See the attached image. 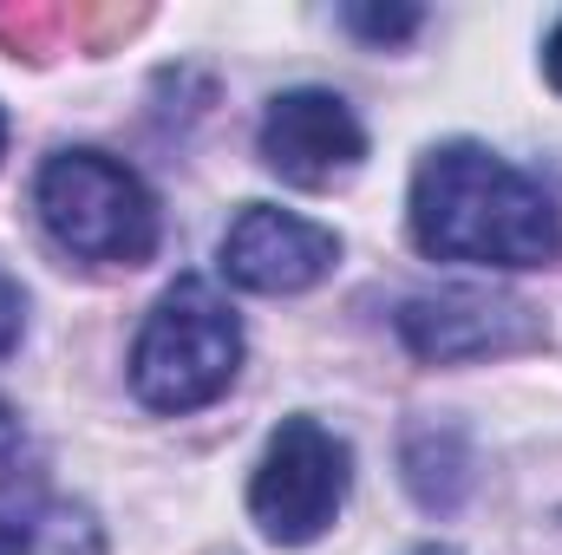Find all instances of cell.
<instances>
[{
	"label": "cell",
	"mask_w": 562,
	"mask_h": 555,
	"mask_svg": "<svg viewBox=\"0 0 562 555\" xmlns=\"http://www.w3.org/2000/svg\"><path fill=\"white\" fill-rule=\"evenodd\" d=\"M413 242L431 262L550 269L562 256L557 196L491 144H431L413 170Z\"/></svg>",
	"instance_id": "obj_1"
},
{
	"label": "cell",
	"mask_w": 562,
	"mask_h": 555,
	"mask_svg": "<svg viewBox=\"0 0 562 555\" xmlns=\"http://www.w3.org/2000/svg\"><path fill=\"white\" fill-rule=\"evenodd\" d=\"M33 209L66 256L99 269H144L164 236L150 183L112 150H53L33 177Z\"/></svg>",
	"instance_id": "obj_2"
},
{
	"label": "cell",
	"mask_w": 562,
	"mask_h": 555,
	"mask_svg": "<svg viewBox=\"0 0 562 555\" xmlns=\"http://www.w3.org/2000/svg\"><path fill=\"white\" fill-rule=\"evenodd\" d=\"M243 373V320L210 281L183 275L157 294L132 347V393L164 418L216 406Z\"/></svg>",
	"instance_id": "obj_3"
},
{
	"label": "cell",
	"mask_w": 562,
	"mask_h": 555,
	"mask_svg": "<svg viewBox=\"0 0 562 555\" xmlns=\"http://www.w3.org/2000/svg\"><path fill=\"white\" fill-rule=\"evenodd\" d=\"M347 490H353V444L340 431H327L321 418L294 412L276 424V438L249 477V517L269 543L301 550L334 530Z\"/></svg>",
	"instance_id": "obj_4"
},
{
	"label": "cell",
	"mask_w": 562,
	"mask_h": 555,
	"mask_svg": "<svg viewBox=\"0 0 562 555\" xmlns=\"http://www.w3.org/2000/svg\"><path fill=\"white\" fill-rule=\"evenodd\" d=\"M400 340L425 366H464V360H504V353L543 347V320L530 301L445 287V294H419L400 307Z\"/></svg>",
	"instance_id": "obj_5"
},
{
	"label": "cell",
	"mask_w": 562,
	"mask_h": 555,
	"mask_svg": "<svg viewBox=\"0 0 562 555\" xmlns=\"http://www.w3.org/2000/svg\"><path fill=\"white\" fill-rule=\"evenodd\" d=\"M262 163L294 190H327L340 177H353L367 163V125L353 118V105L327 86H294L276 92L256 132Z\"/></svg>",
	"instance_id": "obj_6"
},
{
	"label": "cell",
	"mask_w": 562,
	"mask_h": 555,
	"mask_svg": "<svg viewBox=\"0 0 562 555\" xmlns=\"http://www.w3.org/2000/svg\"><path fill=\"white\" fill-rule=\"evenodd\" d=\"M334 262H340V236L276 203H243L216 242V269L243 294H307L334 275Z\"/></svg>",
	"instance_id": "obj_7"
},
{
	"label": "cell",
	"mask_w": 562,
	"mask_h": 555,
	"mask_svg": "<svg viewBox=\"0 0 562 555\" xmlns=\"http://www.w3.org/2000/svg\"><path fill=\"white\" fill-rule=\"evenodd\" d=\"M406 484L425 510H458V497L471 490V451L451 424H419L406 438Z\"/></svg>",
	"instance_id": "obj_8"
},
{
	"label": "cell",
	"mask_w": 562,
	"mask_h": 555,
	"mask_svg": "<svg viewBox=\"0 0 562 555\" xmlns=\"http://www.w3.org/2000/svg\"><path fill=\"white\" fill-rule=\"evenodd\" d=\"M72 536H99L86 510H46V503H0V555H72Z\"/></svg>",
	"instance_id": "obj_9"
},
{
	"label": "cell",
	"mask_w": 562,
	"mask_h": 555,
	"mask_svg": "<svg viewBox=\"0 0 562 555\" xmlns=\"http://www.w3.org/2000/svg\"><path fill=\"white\" fill-rule=\"evenodd\" d=\"M340 20H347V33H360L367 46H400V39H413L425 26L419 7H340Z\"/></svg>",
	"instance_id": "obj_10"
},
{
	"label": "cell",
	"mask_w": 562,
	"mask_h": 555,
	"mask_svg": "<svg viewBox=\"0 0 562 555\" xmlns=\"http://www.w3.org/2000/svg\"><path fill=\"white\" fill-rule=\"evenodd\" d=\"M20 340H26V294H20V281L0 269V360H7Z\"/></svg>",
	"instance_id": "obj_11"
},
{
	"label": "cell",
	"mask_w": 562,
	"mask_h": 555,
	"mask_svg": "<svg viewBox=\"0 0 562 555\" xmlns=\"http://www.w3.org/2000/svg\"><path fill=\"white\" fill-rule=\"evenodd\" d=\"M13 451H20V418H13V406L0 399V471L13 464Z\"/></svg>",
	"instance_id": "obj_12"
},
{
	"label": "cell",
	"mask_w": 562,
	"mask_h": 555,
	"mask_svg": "<svg viewBox=\"0 0 562 555\" xmlns=\"http://www.w3.org/2000/svg\"><path fill=\"white\" fill-rule=\"evenodd\" d=\"M543 79L562 92V20L550 26V39H543Z\"/></svg>",
	"instance_id": "obj_13"
},
{
	"label": "cell",
	"mask_w": 562,
	"mask_h": 555,
	"mask_svg": "<svg viewBox=\"0 0 562 555\" xmlns=\"http://www.w3.org/2000/svg\"><path fill=\"white\" fill-rule=\"evenodd\" d=\"M419 555H458V550H438V543H431V550H419Z\"/></svg>",
	"instance_id": "obj_14"
},
{
	"label": "cell",
	"mask_w": 562,
	"mask_h": 555,
	"mask_svg": "<svg viewBox=\"0 0 562 555\" xmlns=\"http://www.w3.org/2000/svg\"><path fill=\"white\" fill-rule=\"evenodd\" d=\"M0 150H7V112H0Z\"/></svg>",
	"instance_id": "obj_15"
}]
</instances>
